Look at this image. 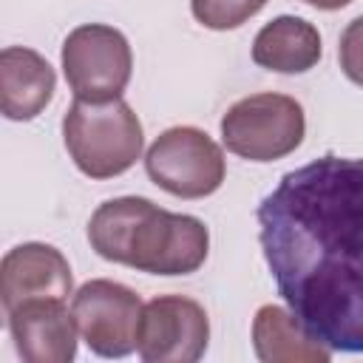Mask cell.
I'll list each match as a JSON object with an SVG mask.
<instances>
[{"mask_svg":"<svg viewBox=\"0 0 363 363\" xmlns=\"http://www.w3.org/2000/svg\"><path fill=\"white\" fill-rule=\"evenodd\" d=\"M252 349L264 363H326L332 349L315 340L292 309L267 303L252 318Z\"/></svg>","mask_w":363,"mask_h":363,"instance_id":"cell-13","label":"cell"},{"mask_svg":"<svg viewBox=\"0 0 363 363\" xmlns=\"http://www.w3.org/2000/svg\"><path fill=\"white\" fill-rule=\"evenodd\" d=\"M278 295L332 352L363 354V159L320 156L258 204Z\"/></svg>","mask_w":363,"mask_h":363,"instance_id":"cell-1","label":"cell"},{"mask_svg":"<svg viewBox=\"0 0 363 363\" xmlns=\"http://www.w3.org/2000/svg\"><path fill=\"white\" fill-rule=\"evenodd\" d=\"M57 88L51 62L26 45H6L0 54V108L11 122H28L45 111Z\"/></svg>","mask_w":363,"mask_h":363,"instance_id":"cell-11","label":"cell"},{"mask_svg":"<svg viewBox=\"0 0 363 363\" xmlns=\"http://www.w3.org/2000/svg\"><path fill=\"white\" fill-rule=\"evenodd\" d=\"M210 320L187 295H156L142 306L136 352L145 363H196L207 352Z\"/></svg>","mask_w":363,"mask_h":363,"instance_id":"cell-8","label":"cell"},{"mask_svg":"<svg viewBox=\"0 0 363 363\" xmlns=\"http://www.w3.org/2000/svg\"><path fill=\"white\" fill-rule=\"evenodd\" d=\"M62 142L88 179H113L136 164L145 133L139 116L122 96L108 102L74 96L62 116Z\"/></svg>","mask_w":363,"mask_h":363,"instance_id":"cell-3","label":"cell"},{"mask_svg":"<svg viewBox=\"0 0 363 363\" xmlns=\"http://www.w3.org/2000/svg\"><path fill=\"white\" fill-rule=\"evenodd\" d=\"M139 295L108 278L85 281L71 301L79 337L99 357H125L136 349V329L142 318Z\"/></svg>","mask_w":363,"mask_h":363,"instance_id":"cell-7","label":"cell"},{"mask_svg":"<svg viewBox=\"0 0 363 363\" xmlns=\"http://www.w3.org/2000/svg\"><path fill=\"white\" fill-rule=\"evenodd\" d=\"M17 354L26 363H68L77 357V320L60 298H28L6 312Z\"/></svg>","mask_w":363,"mask_h":363,"instance_id":"cell-9","label":"cell"},{"mask_svg":"<svg viewBox=\"0 0 363 363\" xmlns=\"http://www.w3.org/2000/svg\"><path fill=\"white\" fill-rule=\"evenodd\" d=\"M306 6H315V9H323V11H335V9H343L349 6L352 0H303Z\"/></svg>","mask_w":363,"mask_h":363,"instance_id":"cell-16","label":"cell"},{"mask_svg":"<svg viewBox=\"0 0 363 363\" xmlns=\"http://www.w3.org/2000/svg\"><path fill=\"white\" fill-rule=\"evenodd\" d=\"M88 241L99 258L150 275H190L210 252L201 218L162 210L145 196L102 201L88 221Z\"/></svg>","mask_w":363,"mask_h":363,"instance_id":"cell-2","label":"cell"},{"mask_svg":"<svg viewBox=\"0 0 363 363\" xmlns=\"http://www.w3.org/2000/svg\"><path fill=\"white\" fill-rule=\"evenodd\" d=\"M62 74L77 99H119L133 74L128 37L105 23H85L68 31L62 43Z\"/></svg>","mask_w":363,"mask_h":363,"instance_id":"cell-5","label":"cell"},{"mask_svg":"<svg viewBox=\"0 0 363 363\" xmlns=\"http://www.w3.org/2000/svg\"><path fill=\"white\" fill-rule=\"evenodd\" d=\"M337 60H340L346 79H352L354 85L363 88V14L354 17L343 28L340 43H337Z\"/></svg>","mask_w":363,"mask_h":363,"instance_id":"cell-15","label":"cell"},{"mask_svg":"<svg viewBox=\"0 0 363 363\" xmlns=\"http://www.w3.org/2000/svg\"><path fill=\"white\" fill-rule=\"evenodd\" d=\"M145 170L150 182L170 196L204 199L221 187L227 162L221 147L201 128L176 125L153 139L145 153Z\"/></svg>","mask_w":363,"mask_h":363,"instance_id":"cell-6","label":"cell"},{"mask_svg":"<svg viewBox=\"0 0 363 363\" xmlns=\"http://www.w3.org/2000/svg\"><path fill=\"white\" fill-rule=\"evenodd\" d=\"M74 278L68 258L40 241H26L11 247L0 264V301L3 309H14L28 298H60L71 295Z\"/></svg>","mask_w":363,"mask_h":363,"instance_id":"cell-10","label":"cell"},{"mask_svg":"<svg viewBox=\"0 0 363 363\" xmlns=\"http://www.w3.org/2000/svg\"><path fill=\"white\" fill-rule=\"evenodd\" d=\"M306 116L286 94H250L221 116V142L230 153L250 162H275L301 147Z\"/></svg>","mask_w":363,"mask_h":363,"instance_id":"cell-4","label":"cell"},{"mask_svg":"<svg viewBox=\"0 0 363 363\" xmlns=\"http://www.w3.org/2000/svg\"><path fill=\"white\" fill-rule=\"evenodd\" d=\"M323 54L318 28L292 14H281L269 20L252 40L255 65L278 74H303L318 65Z\"/></svg>","mask_w":363,"mask_h":363,"instance_id":"cell-12","label":"cell"},{"mask_svg":"<svg viewBox=\"0 0 363 363\" xmlns=\"http://www.w3.org/2000/svg\"><path fill=\"white\" fill-rule=\"evenodd\" d=\"M267 0H190L193 17L213 31H230L255 17Z\"/></svg>","mask_w":363,"mask_h":363,"instance_id":"cell-14","label":"cell"}]
</instances>
